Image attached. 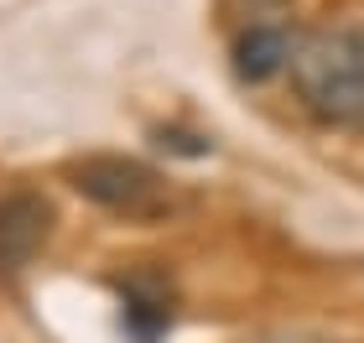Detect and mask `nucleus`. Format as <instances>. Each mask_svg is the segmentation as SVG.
Instances as JSON below:
<instances>
[{"mask_svg": "<svg viewBox=\"0 0 364 343\" xmlns=\"http://www.w3.org/2000/svg\"><path fill=\"white\" fill-rule=\"evenodd\" d=\"M229 58H235V78L240 84H266V78H276L281 68H291L296 42H291V31L276 26V21H250L235 37Z\"/></svg>", "mask_w": 364, "mask_h": 343, "instance_id": "39448f33", "label": "nucleus"}, {"mask_svg": "<svg viewBox=\"0 0 364 343\" xmlns=\"http://www.w3.org/2000/svg\"><path fill=\"white\" fill-rule=\"evenodd\" d=\"M281 6H287V0H229V11H240V16H271Z\"/></svg>", "mask_w": 364, "mask_h": 343, "instance_id": "6e6552de", "label": "nucleus"}, {"mask_svg": "<svg viewBox=\"0 0 364 343\" xmlns=\"http://www.w3.org/2000/svg\"><path fill=\"white\" fill-rule=\"evenodd\" d=\"M53 234V203L31 187H16L0 198V271L31 266V255Z\"/></svg>", "mask_w": 364, "mask_h": 343, "instance_id": "7ed1b4c3", "label": "nucleus"}, {"mask_svg": "<svg viewBox=\"0 0 364 343\" xmlns=\"http://www.w3.org/2000/svg\"><path fill=\"white\" fill-rule=\"evenodd\" d=\"M250 343H343V338H328V333H312V328H276V333H260Z\"/></svg>", "mask_w": 364, "mask_h": 343, "instance_id": "0eeeda50", "label": "nucleus"}, {"mask_svg": "<svg viewBox=\"0 0 364 343\" xmlns=\"http://www.w3.org/2000/svg\"><path fill=\"white\" fill-rule=\"evenodd\" d=\"M161 151H177V156H208V136H188V130H151Z\"/></svg>", "mask_w": 364, "mask_h": 343, "instance_id": "423d86ee", "label": "nucleus"}, {"mask_svg": "<svg viewBox=\"0 0 364 343\" xmlns=\"http://www.w3.org/2000/svg\"><path fill=\"white\" fill-rule=\"evenodd\" d=\"M291 84L307 114L338 130H364V26H328L296 42Z\"/></svg>", "mask_w": 364, "mask_h": 343, "instance_id": "f257e3e1", "label": "nucleus"}, {"mask_svg": "<svg viewBox=\"0 0 364 343\" xmlns=\"http://www.w3.org/2000/svg\"><path fill=\"white\" fill-rule=\"evenodd\" d=\"M68 183H73V192H84L89 203L109 208V214H125V219H151V214L167 208L161 172H151L136 156H114V151L84 156V161L68 167Z\"/></svg>", "mask_w": 364, "mask_h": 343, "instance_id": "f03ea898", "label": "nucleus"}, {"mask_svg": "<svg viewBox=\"0 0 364 343\" xmlns=\"http://www.w3.org/2000/svg\"><path fill=\"white\" fill-rule=\"evenodd\" d=\"M120 328L130 343H161L172 333V281L161 271H130L120 281Z\"/></svg>", "mask_w": 364, "mask_h": 343, "instance_id": "20e7f679", "label": "nucleus"}]
</instances>
